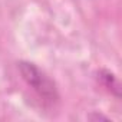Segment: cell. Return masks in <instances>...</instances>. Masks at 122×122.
<instances>
[{"label": "cell", "mask_w": 122, "mask_h": 122, "mask_svg": "<svg viewBox=\"0 0 122 122\" xmlns=\"http://www.w3.org/2000/svg\"><path fill=\"white\" fill-rule=\"evenodd\" d=\"M17 71L25 83L37 95L45 106L52 108L59 102L60 95L56 82L36 63L29 62V60H19Z\"/></svg>", "instance_id": "1"}, {"label": "cell", "mask_w": 122, "mask_h": 122, "mask_svg": "<svg viewBox=\"0 0 122 122\" xmlns=\"http://www.w3.org/2000/svg\"><path fill=\"white\" fill-rule=\"evenodd\" d=\"M98 81L99 83L111 93L113 95L116 99L121 98V86H119V81L115 76L113 72H111L109 69H101L98 72Z\"/></svg>", "instance_id": "2"}, {"label": "cell", "mask_w": 122, "mask_h": 122, "mask_svg": "<svg viewBox=\"0 0 122 122\" xmlns=\"http://www.w3.org/2000/svg\"><path fill=\"white\" fill-rule=\"evenodd\" d=\"M88 119H91V121H109V116H106V115H103L98 111H92L88 115Z\"/></svg>", "instance_id": "3"}]
</instances>
